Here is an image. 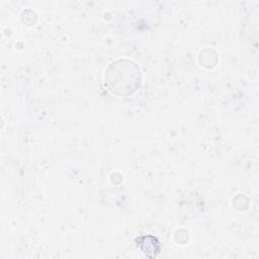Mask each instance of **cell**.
Masks as SVG:
<instances>
[{
    "label": "cell",
    "mask_w": 259,
    "mask_h": 259,
    "mask_svg": "<svg viewBox=\"0 0 259 259\" xmlns=\"http://www.w3.org/2000/svg\"><path fill=\"white\" fill-rule=\"evenodd\" d=\"M137 246H139L148 257L157 256L161 250L160 242L153 236L140 237L137 239Z\"/></svg>",
    "instance_id": "1"
}]
</instances>
